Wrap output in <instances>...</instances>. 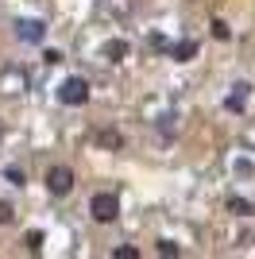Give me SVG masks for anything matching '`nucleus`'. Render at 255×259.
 Instances as JSON below:
<instances>
[{"label": "nucleus", "instance_id": "7ed1b4c3", "mask_svg": "<svg viewBox=\"0 0 255 259\" xmlns=\"http://www.w3.org/2000/svg\"><path fill=\"white\" fill-rule=\"evenodd\" d=\"M47 190H51L54 197H66L74 190V170H70V166H51V170H47Z\"/></svg>", "mask_w": 255, "mask_h": 259}, {"label": "nucleus", "instance_id": "1a4fd4ad", "mask_svg": "<svg viewBox=\"0 0 255 259\" xmlns=\"http://www.w3.org/2000/svg\"><path fill=\"white\" fill-rule=\"evenodd\" d=\"M228 209L240 213V217H247V213H251V201H244V197H228Z\"/></svg>", "mask_w": 255, "mask_h": 259}, {"label": "nucleus", "instance_id": "6e6552de", "mask_svg": "<svg viewBox=\"0 0 255 259\" xmlns=\"http://www.w3.org/2000/svg\"><path fill=\"white\" fill-rule=\"evenodd\" d=\"M97 143H105V147L120 151V147H124V136H116V132H101V136H97Z\"/></svg>", "mask_w": 255, "mask_h": 259}, {"label": "nucleus", "instance_id": "2eb2a0df", "mask_svg": "<svg viewBox=\"0 0 255 259\" xmlns=\"http://www.w3.org/2000/svg\"><path fill=\"white\" fill-rule=\"evenodd\" d=\"M8 182H12V186H23V174L16 170V166H12V170H8Z\"/></svg>", "mask_w": 255, "mask_h": 259}, {"label": "nucleus", "instance_id": "4468645a", "mask_svg": "<svg viewBox=\"0 0 255 259\" xmlns=\"http://www.w3.org/2000/svg\"><path fill=\"white\" fill-rule=\"evenodd\" d=\"M8 221H12V205H8V201H0V225H8Z\"/></svg>", "mask_w": 255, "mask_h": 259}, {"label": "nucleus", "instance_id": "9b49d317", "mask_svg": "<svg viewBox=\"0 0 255 259\" xmlns=\"http://www.w3.org/2000/svg\"><path fill=\"white\" fill-rule=\"evenodd\" d=\"M112 259H139V251L136 248H116V251H112Z\"/></svg>", "mask_w": 255, "mask_h": 259}, {"label": "nucleus", "instance_id": "f8f14e48", "mask_svg": "<svg viewBox=\"0 0 255 259\" xmlns=\"http://www.w3.org/2000/svg\"><path fill=\"white\" fill-rule=\"evenodd\" d=\"M212 35H217V39H228L232 31H228V23H224V20H217V23H212Z\"/></svg>", "mask_w": 255, "mask_h": 259}, {"label": "nucleus", "instance_id": "ddd939ff", "mask_svg": "<svg viewBox=\"0 0 255 259\" xmlns=\"http://www.w3.org/2000/svg\"><path fill=\"white\" fill-rule=\"evenodd\" d=\"M23 244H27V248H31V251H39V244H42V232H31V236L23 240Z\"/></svg>", "mask_w": 255, "mask_h": 259}, {"label": "nucleus", "instance_id": "f03ea898", "mask_svg": "<svg viewBox=\"0 0 255 259\" xmlns=\"http://www.w3.org/2000/svg\"><path fill=\"white\" fill-rule=\"evenodd\" d=\"M58 101L70 105V108L89 105V81H85V77H66L62 85H58Z\"/></svg>", "mask_w": 255, "mask_h": 259}, {"label": "nucleus", "instance_id": "423d86ee", "mask_svg": "<svg viewBox=\"0 0 255 259\" xmlns=\"http://www.w3.org/2000/svg\"><path fill=\"white\" fill-rule=\"evenodd\" d=\"M193 54H197V43H193V39H182L178 47H170V58H174V62H190Z\"/></svg>", "mask_w": 255, "mask_h": 259}, {"label": "nucleus", "instance_id": "f257e3e1", "mask_svg": "<svg viewBox=\"0 0 255 259\" xmlns=\"http://www.w3.org/2000/svg\"><path fill=\"white\" fill-rule=\"evenodd\" d=\"M89 213H93L97 225H112V221L120 217V197L108 194V190H101V194L89 197Z\"/></svg>", "mask_w": 255, "mask_h": 259}, {"label": "nucleus", "instance_id": "39448f33", "mask_svg": "<svg viewBox=\"0 0 255 259\" xmlns=\"http://www.w3.org/2000/svg\"><path fill=\"white\" fill-rule=\"evenodd\" d=\"M247 101H251V85H247V81H236L232 93L224 97V108H228V112H244Z\"/></svg>", "mask_w": 255, "mask_h": 259}, {"label": "nucleus", "instance_id": "9d476101", "mask_svg": "<svg viewBox=\"0 0 255 259\" xmlns=\"http://www.w3.org/2000/svg\"><path fill=\"white\" fill-rule=\"evenodd\" d=\"M159 251L166 259H174V255H178V244H174V240H159Z\"/></svg>", "mask_w": 255, "mask_h": 259}, {"label": "nucleus", "instance_id": "20e7f679", "mask_svg": "<svg viewBox=\"0 0 255 259\" xmlns=\"http://www.w3.org/2000/svg\"><path fill=\"white\" fill-rule=\"evenodd\" d=\"M16 39L27 47H39L47 39V23L42 20H16Z\"/></svg>", "mask_w": 255, "mask_h": 259}, {"label": "nucleus", "instance_id": "0eeeda50", "mask_svg": "<svg viewBox=\"0 0 255 259\" xmlns=\"http://www.w3.org/2000/svg\"><path fill=\"white\" fill-rule=\"evenodd\" d=\"M105 54H108V62H120L128 54V43L124 39H112V43H105Z\"/></svg>", "mask_w": 255, "mask_h": 259}]
</instances>
